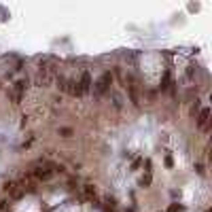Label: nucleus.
Segmentation results:
<instances>
[{"instance_id":"f257e3e1","label":"nucleus","mask_w":212,"mask_h":212,"mask_svg":"<svg viewBox=\"0 0 212 212\" xmlns=\"http://www.w3.org/2000/svg\"><path fill=\"white\" fill-rule=\"evenodd\" d=\"M110 83H113V74L110 72H104L100 77V81L95 83V95H104L108 89H110Z\"/></svg>"},{"instance_id":"f03ea898","label":"nucleus","mask_w":212,"mask_h":212,"mask_svg":"<svg viewBox=\"0 0 212 212\" xmlns=\"http://www.w3.org/2000/svg\"><path fill=\"white\" fill-rule=\"evenodd\" d=\"M53 70L51 68H41V72H38V77H36V85H41V87H49V85L53 83Z\"/></svg>"},{"instance_id":"7ed1b4c3","label":"nucleus","mask_w":212,"mask_h":212,"mask_svg":"<svg viewBox=\"0 0 212 212\" xmlns=\"http://www.w3.org/2000/svg\"><path fill=\"white\" fill-rule=\"evenodd\" d=\"M79 87H81V95H85V93H89V89H91V74L85 70L83 77H81V81H79Z\"/></svg>"},{"instance_id":"20e7f679","label":"nucleus","mask_w":212,"mask_h":212,"mask_svg":"<svg viewBox=\"0 0 212 212\" xmlns=\"http://www.w3.org/2000/svg\"><path fill=\"white\" fill-rule=\"evenodd\" d=\"M4 189L9 191V195H11V197H15V199H17V197H21V189H19V185H17V182H6V185H4Z\"/></svg>"},{"instance_id":"39448f33","label":"nucleus","mask_w":212,"mask_h":212,"mask_svg":"<svg viewBox=\"0 0 212 212\" xmlns=\"http://www.w3.org/2000/svg\"><path fill=\"white\" fill-rule=\"evenodd\" d=\"M66 93H70V95H81V87H79V81H68L66 83Z\"/></svg>"},{"instance_id":"423d86ee","label":"nucleus","mask_w":212,"mask_h":212,"mask_svg":"<svg viewBox=\"0 0 212 212\" xmlns=\"http://www.w3.org/2000/svg\"><path fill=\"white\" fill-rule=\"evenodd\" d=\"M23 91H26V81H19L15 85V104H19L23 100Z\"/></svg>"},{"instance_id":"0eeeda50","label":"nucleus","mask_w":212,"mask_h":212,"mask_svg":"<svg viewBox=\"0 0 212 212\" xmlns=\"http://www.w3.org/2000/svg\"><path fill=\"white\" fill-rule=\"evenodd\" d=\"M208 117H210V110H208V108H204V110L199 113V117H197V125H199V127H206Z\"/></svg>"},{"instance_id":"6e6552de","label":"nucleus","mask_w":212,"mask_h":212,"mask_svg":"<svg viewBox=\"0 0 212 212\" xmlns=\"http://www.w3.org/2000/svg\"><path fill=\"white\" fill-rule=\"evenodd\" d=\"M85 195H87L89 199H95V195H98V193H95V187L87 185V187H85Z\"/></svg>"},{"instance_id":"1a4fd4ad","label":"nucleus","mask_w":212,"mask_h":212,"mask_svg":"<svg viewBox=\"0 0 212 212\" xmlns=\"http://www.w3.org/2000/svg\"><path fill=\"white\" fill-rule=\"evenodd\" d=\"M59 136H62V138H70V136H72V129H70V127H59Z\"/></svg>"},{"instance_id":"9d476101","label":"nucleus","mask_w":212,"mask_h":212,"mask_svg":"<svg viewBox=\"0 0 212 212\" xmlns=\"http://www.w3.org/2000/svg\"><path fill=\"white\" fill-rule=\"evenodd\" d=\"M140 185H142V187H149V185H151V174H146V176L140 180Z\"/></svg>"},{"instance_id":"9b49d317","label":"nucleus","mask_w":212,"mask_h":212,"mask_svg":"<svg viewBox=\"0 0 212 212\" xmlns=\"http://www.w3.org/2000/svg\"><path fill=\"white\" fill-rule=\"evenodd\" d=\"M178 210H182V208H180L178 204H172V206L168 208V212H178Z\"/></svg>"},{"instance_id":"f8f14e48","label":"nucleus","mask_w":212,"mask_h":212,"mask_svg":"<svg viewBox=\"0 0 212 212\" xmlns=\"http://www.w3.org/2000/svg\"><path fill=\"white\" fill-rule=\"evenodd\" d=\"M2 208H4V202H0V210H2Z\"/></svg>"}]
</instances>
